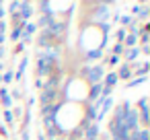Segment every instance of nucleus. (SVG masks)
<instances>
[{
    "instance_id": "nucleus-1",
    "label": "nucleus",
    "mask_w": 150,
    "mask_h": 140,
    "mask_svg": "<svg viewBox=\"0 0 150 140\" xmlns=\"http://www.w3.org/2000/svg\"><path fill=\"white\" fill-rule=\"evenodd\" d=\"M58 82H60L58 76H50V78L43 82L41 93H39V103H41V107L52 105V103L58 101V93H60V91H58Z\"/></svg>"
},
{
    "instance_id": "nucleus-2",
    "label": "nucleus",
    "mask_w": 150,
    "mask_h": 140,
    "mask_svg": "<svg viewBox=\"0 0 150 140\" xmlns=\"http://www.w3.org/2000/svg\"><path fill=\"white\" fill-rule=\"evenodd\" d=\"M82 76L88 80V85H99V82H103V76H105V66H103V64L84 66V68H82Z\"/></svg>"
},
{
    "instance_id": "nucleus-3",
    "label": "nucleus",
    "mask_w": 150,
    "mask_h": 140,
    "mask_svg": "<svg viewBox=\"0 0 150 140\" xmlns=\"http://www.w3.org/2000/svg\"><path fill=\"white\" fill-rule=\"evenodd\" d=\"M123 126H125V130L132 134V132H136V130H140V117H138V109H136V105H129L127 107V111H125V119H123Z\"/></svg>"
},
{
    "instance_id": "nucleus-4",
    "label": "nucleus",
    "mask_w": 150,
    "mask_h": 140,
    "mask_svg": "<svg viewBox=\"0 0 150 140\" xmlns=\"http://www.w3.org/2000/svg\"><path fill=\"white\" fill-rule=\"evenodd\" d=\"M43 136L45 138H60V136H64L62 132H60V128L56 126V122L54 119H50V117H43Z\"/></svg>"
},
{
    "instance_id": "nucleus-5",
    "label": "nucleus",
    "mask_w": 150,
    "mask_h": 140,
    "mask_svg": "<svg viewBox=\"0 0 150 140\" xmlns=\"http://www.w3.org/2000/svg\"><path fill=\"white\" fill-rule=\"evenodd\" d=\"M37 45L45 50V48H58L60 43H58V39H54V37H52V35L43 29V31L39 33V37H37Z\"/></svg>"
},
{
    "instance_id": "nucleus-6",
    "label": "nucleus",
    "mask_w": 150,
    "mask_h": 140,
    "mask_svg": "<svg viewBox=\"0 0 150 140\" xmlns=\"http://www.w3.org/2000/svg\"><path fill=\"white\" fill-rule=\"evenodd\" d=\"M33 4L31 2H23L21 0V9H19V19H21V23L25 25V23H29V19L33 17Z\"/></svg>"
},
{
    "instance_id": "nucleus-7",
    "label": "nucleus",
    "mask_w": 150,
    "mask_h": 140,
    "mask_svg": "<svg viewBox=\"0 0 150 140\" xmlns=\"http://www.w3.org/2000/svg\"><path fill=\"white\" fill-rule=\"evenodd\" d=\"M99 134H101V126L93 122V124H88V126L82 130V140H97Z\"/></svg>"
},
{
    "instance_id": "nucleus-8",
    "label": "nucleus",
    "mask_w": 150,
    "mask_h": 140,
    "mask_svg": "<svg viewBox=\"0 0 150 140\" xmlns=\"http://www.w3.org/2000/svg\"><path fill=\"white\" fill-rule=\"evenodd\" d=\"M115 74H117V80H125V82L134 76L132 66H129V64H125V62H123V64H119V68H117V72H115Z\"/></svg>"
},
{
    "instance_id": "nucleus-9",
    "label": "nucleus",
    "mask_w": 150,
    "mask_h": 140,
    "mask_svg": "<svg viewBox=\"0 0 150 140\" xmlns=\"http://www.w3.org/2000/svg\"><path fill=\"white\" fill-rule=\"evenodd\" d=\"M37 76H52V66L37 56Z\"/></svg>"
},
{
    "instance_id": "nucleus-10",
    "label": "nucleus",
    "mask_w": 150,
    "mask_h": 140,
    "mask_svg": "<svg viewBox=\"0 0 150 140\" xmlns=\"http://www.w3.org/2000/svg\"><path fill=\"white\" fill-rule=\"evenodd\" d=\"M109 19V6L107 4H99L97 6V13H95V21H107Z\"/></svg>"
},
{
    "instance_id": "nucleus-11",
    "label": "nucleus",
    "mask_w": 150,
    "mask_h": 140,
    "mask_svg": "<svg viewBox=\"0 0 150 140\" xmlns=\"http://www.w3.org/2000/svg\"><path fill=\"white\" fill-rule=\"evenodd\" d=\"M93 60H101V62H103V50H101V48L88 50V52L84 54V62H93Z\"/></svg>"
},
{
    "instance_id": "nucleus-12",
    "label": "nucleus",
    "mask_w": 150,
    "mask_h": 140,
    "mask_svg": "<svg viewBox=\"0 0 150 140\" xmlns=\"http://www.w3.org/2000/svg\"><path fill=\"white\" fill-rule=\"evenodd\" d=\"M129 140H150V130L148 128H140V130L129 134Z\"/></svg>"
},
{
    "instance_id": "nucleus-13",
    "label": "nucleus",
    "mask_w": 150,
    "mask_h": 140,
    "mask_svg": "<svg viewBox=\"0 0 150 140\" xmlns=\"http://www.w3.org/2000/svg\"><path fill=\"white\" fill-rule=\"evenodd\" d=\"M54 21H56L54 13H52V15H41V19H39V21H37L35 25H37V29L41 27V31H43V29H47V27H50V25H52Z\"/></svg>"
},
{
    "instance_id": "nucleus-14",
    "label": "nucleus",
    "mask_w": 150,
    "mask_h": 140,
    "mask_svg": "<svg viewBox=\"0 0 150 140\" xmlns=\"http://www.w3.org/2000/svg\"><path fill=\"white\" fill-rule=\"evenodd\" d=\"M21 39H23V23L13 25V31H11V41L13 43H19Z\"/></svg>"
},
{
    "instance_id": "nucleus-15",
    "label": "nucleus",
    "mask_w": 150,
    "mask_h": 140,
    "mask_svg": "<svg viewBox=\"0 0 150 140\" xmlns=\"http://www.w3.org/2000/svg\"><path fill=\"white\" fill-rule=\"evenodd\" d=\"M115 85H117V74H115V72H105V76H103V87L113 89Z\"/></svg>"
},
{
    "instance_id": "nucleus-16",
    "label": "nucleus",
    "mask_w": 150,
    "mask_h": 140,
    "mask_svg": "<svg viewBox=\"0 0 150 140\" xmlns=\"http://www.w3.org/2000/svg\"><path fill=\"white\" fill-rule=\"evenodd\" d=\"M0 101H2L4 109H11V105H13V99H11V95H8V89H6V87H0Z\"/></svg>"
},
{
    "instance_id": "nucleus-17",
    "label": "nucleus",
    "mask_w": 150,
    "mask_h": 140,
    "mask_svg": "<svg viewBox=\"0 0 150 140\" xmlns=\"http://www.w3.org/2000/svg\"><path fill=\"white\" fill-rule=\"evenodd\" d=\"M13 80H15V72H13V70H6V72H2V80H0L2 85H11Z\"/></svg>"
},
{
    "instance_id": "nucleus-18",
    "label": "nucleus",
    "mask_w": 150,
    "mask_h": 140,
    "mask_svg": "<svg viewBox=\"0 0 150 140\" xmlns=\"http://www.w3.org/2000/svg\"><path fill=\"white\" fill-rule=\"evenodd\" d=\"M123 52H125L123 43H115V45L111 48V54H113V56H117V58H121V56H123Z\"/></svg>"
},
{
    "instance_id": "nucleus-19",
    "label": "nucleus",
    "mask_w": 150,
    "mask_h": 140,
    "mask_svg": "<svg viewBox=\"0 0 150 140\" xmlns=\"http://www.w3.org/2000/svg\"><path fill=\"white\" fill-rule=\"evenodd\" d=\"M8 9H11V11H8L11 15H15V13H19V9H21V0H13V2L8 4Z\"/></svg>"
},
{
    "instance_id": "nucleus-20",
    "label": "nucleus",
    "mask_w": 150,
    "mask_h": 140,
    "mask_svg": "<svg viewBox=\"0 0 150 140\" xmlns=\"http://www.w3.org/2000/svg\"><path fill=\"white\" fill-rule=\"evenodd\" d=\"M125 35H127V31H125V29H117V31H115V39H117V43H123Z\"/></svg>"
},
{
    "instance_id": "nucleus-21",
    "label": "nucleus",
    "mask_w": 150,
    "mask_h": 140,
    "mask_svg": "<svg viewBox=\"0 0 150 140\" xmlns=\"http://www.w3.org/2000/svg\"><path fill=\"white\" fill-rule=\"evenodd\" d=\"M119 60H121V58H117V56H113V54H111V56H109L107 60H103L101 64H105V62H107L109 66H117V64H119Z\"/></svg>"
},
{
    "instance_id": "nucleus-22",
    "label": "nucleus",
    "mask_w": 150,
    "mask_h": 140,
    "mask_svg": "<svg viewBox=\"0 0 150 140\" xmlns=\"http://www.w3.org/2000/svg\"><path fill=\"white\" fill-rule=\"evenodd\" d=\"M146 80V76H138V78H129L127 80V87H138V85H142Z\"/></svg>"
},
{
    "instance_id": "nucleus-23",
    "label": "nucleus",
    "mask_w": 150,
    "mask_h": 140,
    "mask_svg": "<svg viewBox=\"0 0 150 140\" xmlns=\"http://www.w3.org/2000/svg\"><path fill=\"white\" fill-rule=\"evenodd\" d=\"M119 21H121V25H125V27H129V25L134 23V19H132L129 15H125V17H119Z\"/></svg>"
},
{
    "instance_id": "nucleus-24",
    "label": "nucleus",
    "mask_w": 150,
    "mask_h": 140,
    "mask_svg": "<svg viewBox=\"0 0 150 140\" xmlns=\"http://www.w3.org/2000/svg\"><path fill=\"white\" fill-rule=\"evenodd\" d=\"M8 95H11V99H21L23 97L21 89H13V91H8Z\"/></svg>"
},
{
    "instance_id": "nucleus-25",
    "label": "nucleus",
    "mask_w": 150,
    "mask_h": 140,
    "mask_svg": "<svg viewBox=\"0 0 150 140\" xmlns=\"http://www.w3.org/2000/svg\"><path fill=\"white\" fill-rule=\"evenodd\" d=\"M4 119H6V124H15V119H13V111L4 109Z\"/></svg>"
},
{
    "instance_id": "nucleus-26",
    "label": "nucleus",
    "mask_w": 150,
    "mask_h": 140,
    "mask_svg": "<svg viewBox=\"0 0 150 140\" xmlns=\"http://www.w3.org/2000/svg\"><path fill=\"white\" fill-rule=\"evenodd\" d=\"M142 21H146L148 19V6H142V11H140V15H138Z\"/></svg>"
},
{
    "instance_id": "nucleus-27",
    "label": "nucleus",
    "mask_w": 150,
    "mask_h": 140,
    "mask_svg": "<svg viewBox=\"0 0 150 140\" xmlns=\"http://www.w3.org/2000/svg\"><path fill=\"white\" fill-rule=\"evenodd\" d=\"M23 50H25V43H23V41H19V43H15V54H21Z\"/></svg>"
},
{
    "instance_id": "nucleus-28",
    "label": "nucleus",
    "mask_w": 150,
    "mask_h": 140,
    "mask_svg": "<svg viewBox=\"0 0 150 140\" xmlns=\"http://www.w3.org/2000/svg\"><path fill=\"white\" fill-rule=\"evenodd\" d=\"M21 140H29V130H27V128L21 130Z\"/></svg>"
},
{
    "instance_id": "nucleus-29",
    "label": "nucleus",
    "mask_w": 150,
    "mask_h": 140,
    "mask_svg": "<svg viewBox=\"0 0 150 140\" xmlns=\"http://www.w3.org/2000/svg\"><path fill=\"white\" fill-rule=\"evenodd\" d=\"M6 27H8L6 21H0V35H4V33H6Z\"/></svg>"
},
{
    "instance_id": "nucleus-30",
    "label": "nucleus",
    "mask_w": 150,
    "mask_h": 140,
    "mask_svg": "<svg viewBox=\"0 0 150 140\" xmlns=\"http://www.w3.org/2000/svg\"><path fill=\"white\" fill-rule=\"evenodd\" d=\"M140 52H142V54H150V45H148V43H146V45H140Z\"/></svg>"
},
{
    "instance_id": "nucleus-31",
    "label": "nucleus",
    "mask_w": 150,
    "mask_h": 140,
    "mask_svg": "<svg viewBox=\"0 0 150 140\" xmlns=\"http://www.w3.org/2000/svg\"><path fill=\"white\" fill-rule=\"evenodd\" d=\"M6 58V48H0V62Z\"/></svg>"
},
{
    "instance_id": "nucleus-32",
    "label": "nucleus",
    "mask_w": 150,
    "mask_h": 140,
    "mask_svg": "<svg viewBox=\"0 0 150 140\" xmlns=\"http://www.w3.org/2000/svg\"><path fill=\"white\" fill-rule=\"evenodd\" d=\"M35 87L41 91V87H43V80H41V78H35Z\"/></svg>"
},
{
    "instance_id": "nucleus-33",
    "label": "nucleus",
    "mask_w": 150,
    "mask_h": 140,
    "mask_svg": "<svg viewBox=\"0 0 150 140\" xmlns=\"http://www.w3.org/2000/svg\"><path fill=\"white\" fill-rule=\"evenodd\" d=\"M4 17H6V11H4V6H0V21H4Z\"/></svg>"
},
{
    "instance_id": "nucleus-34",
    "label": "nucleus",
    "mask_w": 150,
    "mask_h": 140,
    "mask_svg": "<svg viewBox=\"0 0 150 140\" xmlns=\"http://www.w3.org/2000/svg\"><path fill=\"white\" fill-rule=\"evenodd\" d=\"M4 43H6V35H0V48H4Z\"/></svg>"
},
{
    "instance_id": "nucleus-35",
    "label": "nucleus",
    "mask_w": 150,
    "mask_h": 140,
    "mask_svg": "<svg viewBox=\"0 0 150 140\" xmlns=\"http://www.w3.org/2000/svg\"><path fill=\"white\" fill-rule=\"evenodd\" d=\"M33 103H35V97H27V105H29V107H31V105H33Z\"/></svg>"
},
{
    "instance_id": "nucleus-36",
    "label": "nucleus",
    "mask_w": 150,
    "mask_h": 140,
    "mask_svg": "<svg viewBox=\"0 0 150 140\" xmlns=\"http://www.w3.org/2000/svg\"><path fill=\"white\" fill-rule=\"evenodd\" d=\"M45 140H64V136H60V138H45Z\"/></svg>"
},
{
    "instance_id": "nucleus-37",
    "label": "nucleus",
    "mask_w": 150,
    "mask_h": 140,
    "mask_svg": "<svg viewBox=\"0 0 150 140\" xmlns=\"http://www.w3.org/2000/svg\"><path fill=\"white\" fill-rule=\"evenodd\" d=\"M2 68H4V66H2V62H0V74H2Z\"/></svg>"
},
{
    "instance_id": "nucleus-38",
    "label": "nucleus",
    "mask_w": 150,
    "mask_h": 140,
    "mask_svg": "<svg viewBox=\"0 0 150 140\" xmlns=\"http://www.w3.org/2000/svg\"><path fill=\"white\" fill-rule=\"evenodd\" d=\"M0 6H4V4H2V2H0Z\"/></svg>"
}]
</instances>
